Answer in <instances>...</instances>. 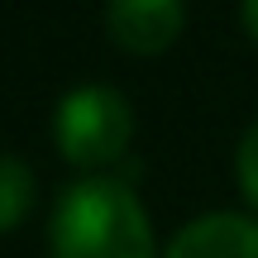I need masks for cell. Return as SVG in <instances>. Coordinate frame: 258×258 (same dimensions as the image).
Returning a JSON list of instances; mask_svg holds the SVG:
<instances>
[{"mask_svg":"<svg viewBox=\"0 0 258 258\" xmlns=\"http://www.w3.org/2000/svg\"><path fill=\"white\" fill-rule=\"evenodd\" d=\"M53 258H158L153 220L124 177H77L48 220Z\"/></svg>","mask_w":258,"mask_h":258,"instance_id":"obj_1","label":"cell"},{"mask_svg":"<svg viewBox=\"0 0 258 258\" xmlns=\"http://www.w3.org/2000/svg\"><path fill=\"white\" fill-rule=\"evenodd\" d=\"M53 144L82 177H101L134 144V105L105 82H82L53 110Z\"/></svg>","mask_w":258,"mask_h":258,"instance_id":"obj_2","label":"cell"},{"mask_svg":"<svg viewBox=\"0 0 258 258\" xmlns=\"http://www.w3.org/2000/svg\"><path fill=\"white\" fill-rule=\"evenodd\" d=\"M186 0H105V34L129 57H158L182 38Z\"/></svg>","mask_w":258,"mask_h":258,"instance_id":"obj_3","label":"cell"},{"mask_svg":"<svg viewBox=\"0 0 258 258\" xmlns=\"http://www.w3.org/2000/svg\"><path fill=\"white\" fill-rule=\"evenodd\" d=\"M163 258H258V220L244 211H211L186 220Z\"/></svg>","mask_w":258,"mask_h":258,"instance_id":"obj_4","label":"cell"},{"mask_svg":"<svg viewBox=\"0 0 258 258\" xmlns=\"http://www.w3.org/2000/svg\"><path fill=\"white\" fill-rule=\"evenodd\" d=\"M34 196H38V182L29 172V163L15 153H0V234H10L34 211Z\"/></svg>","mask_w":258,"mask_h":258,"instance_id":"obj_5","label":"cell"},{"mask_svg":"<svg viewBox=\"0 0 258 258\" xmlns=\"http://www.w3.org/2000/svg\"><path fill=\"white\" fill-rule=\"evenodd\" d=\"M234 182H239L244 201H249L253 211H258V120L244 129L239 148H234Z\"/></svg>","mask_w":258,"mask_h":258,"instance_id":"obj_6","label":"cell"},{"mask_svg":"<svg viewBox=\"0 0 258 258\" xmlns=\"http://www.w3.org/2000/svg\"><path fill=\"white\" fill-rule=\"evenodd\" d=\"M239 19H244V29H249V38L258 43V0H239Z\"/></svg>","mask_w":258,"mask_h":258,"instance_id":"obj_7","label":"cell"}]
</instances>
